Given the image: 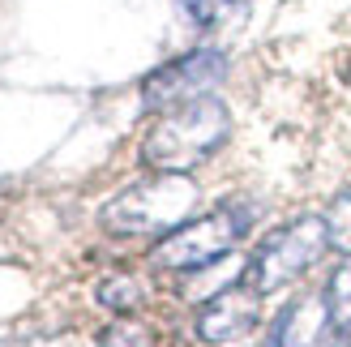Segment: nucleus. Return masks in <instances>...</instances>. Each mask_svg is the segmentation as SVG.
<instances>
[{
	"label": "nucleus",
	"mask_w": 351,
	"mask_h": 347,
	"mask_svg": "<svg viewBox=\"0 0 351 347\" xmlns=\"http://www.w3.org/2000/svg\"><path fill=\"white\" fill-rule=\"evenodd\" d=\"M326 304H330V322L339 335H351V257L330 270L326 279Z\"/></svg>",
	"instance_id": "1a4fd4ad"
},
{
	"label": "nucleus",
	"mask_w": 351,
	"mask_h": 347,
	"mask_svg": "<svg viewBox=\"0 0 351 347\" xmlns=\"http://www.w3.org/2000/svg\"><path fill=\"white\" fill-rule=\"evenodd\" d=\"M99 347H154V331L146 322L120 318V322H112L108 331L99 335Z\"/></svg>",
	"instance_id": "9b49d317"
},
{
	"label": "nucleus",
	"mask_w": 351,
	"mask_h": 347,
	"mask_svg": "<svg viewBox=\"0 0 351 347\" xmlns=\"http://www.w3.org/2000/svg\"><path fill=\"white\" fill-rule=\"evenodd\" d=\"M95 296H99L103 309H116V313H133V309L150 296V287L137 279V274H125V270H120V274H108V279L99 283Z\"/></svg>",
	"instance_id": "6e6552de"
},
{
	"label": "nucleus",
	"mask_w": 351,
	"mask_h": 347,
	"mask_svg": "<svg viewBox=\"0 0 351 347\" xmlns=\"http://www.w3.org/2000/svg\"><path fill=\"white\" fill-rule=\"evenodd\" d=\"M210 5H223V0H210Z\"/></svg>",
	"instance_id": "ddd939ff"
},
{
	"label": "nucleus",
	"mask_w": 351,
	"mask_h": 347,
	"mask_svg": "<svg viewBox=\"0 0 351 347\" xmlns=\"http://www.w3.org/2000/svg\"><path fill=\"white\" fill-rule=\"evenodd\" d=\"M322 347H351V335H339V331H335V339L322 343Z\"/></svg>",
	"instance_id": "f8f14e48"
},
{
	"label": "nucleus",
	"mask_w": 351,
	"mask_h": 347,
	"mask_svg": "<svg viewBox=\"0 0 351 347\" xmlns=\"http://www.w3.org/2000/svg\"><path fill=\"white\" fill-rule=\"evenodd\" d=\"M197 184L184 171H159L142 184H129L103 206V228L116 236H167L184 228L189 215L197 211Z\"/></svg>",
	"instance_id": "f03ea898"
},
{
	"label": "nucleus",
	"mask_w": 351,
	"mask_h": 347,
	"mask_svg": "<svg viewBox=\"0 0 351 347\" xmlns=\"http://www.w3.org/2000/svg\"><path fill=\"white\" fill-rule=\"evenodd\" d=\"M261 326V291H253L249 283L244 287H227L210 300L202 313H197V339L210 347H232L253 339V331Z\"/></svg>",
	"instance_id": "423d86ee"
},
{
	"label": "nucleus",
	"mask_w": 351,
	"mask_h": 347,
	"mask_svg": "<svg viewBox=\"0 0 351 347\" xmlns=\"http://www.w3.org/2000/svg\"><path fill=\"white\" fill-rule=\"evenodd\" d=\"M227 133H232L227 103L215 95H202L159 116V125L142 142V159L154 171H189V167L206 163L227 142Z\"/></svg>",
	"instance_id": "f257e3e1"
},
{
	"label": "nucleus",
	"mask_w": 351,
	"mask_h": 347,
	"mask_svg": "<svg viewBox=\"0 0 351 347\" xmlns=\"http://www.w3.org/2000/svg\"><path fill=\"white\" fill-rule=\"evenodd\" d=\"M326 249H330L326 215H300V219L283 223V228H274L257 245L249 270H244V283L261 291V296H274L287 283H295L300 274H308Z\"/></svg>",
	"instance_id": "7ed1b4c3"
},
{
	"label": "nucleus",
	"mask_w": 351,
	"mask_h": 347,
	"mask_svg": "<svg viewBox=\"0 0 351 347\" xmlns=\"http://www.w3.org/2000/svg\"><path fill=\"white\" fill-rule=\"evenodd\" d=\"M249 223H253L249 206H240V202L219 206L215 215L193 219V223H184V228L167 232L159 245H154L150 262L167 266V270H206V266H215L219 257H227L240 245L244 232H249Z\"/></svg>",
	"instance_id": "20e7f679"
},
{
	"label": "nucleus",
	"mask_w": 351,
	"mask_h": 347,
	"mask_svg": "<svg viewBox=\"0 0 351 347\" xmlns=\"http://www.w3.org/2000/svg\"><path fill=\"white\" fill-rule=\"evenodd\" d=\"M326 232H330V249H339L343 257H351V184L330 202L326 211Z\"/></svg>",
	"instance_id": "9d476101"
},
{
	"label": "nucleus",
	"mask_w": 351,
	"mask_h": 347,
	"mask_svg": "<svg viewBox=\"0 0 351 347\" xmlns=\"http://www.w3.org/2000/svg\"><path fill=\"white\" fill-rule=\"evenodd\" d=\"M330 331H335V322H330L326 291H304L278 309V318L266 331V347H322Z\"/></svg>",
	"instance_id": "0eeeda50"
},
{
	"label": "nucleus",
	"mask_w": 351,
	"mask_h": 347,
	"mask_svg": "<svg viewBox=\"0 0 351 347\" xmlns=\"http://www.w3.org/2000/svg\"><path fill=\"white\" fill-rule=\"evenodd\" d=\"M223 73H227L223 51L197 47V51H189V56L163 64L159 73H150L146 86H142V99H146L150 112H171V108H180V103H189V99L210 95L223 82Z\"/></svg>",
	"instance_id": "39448f33"
}]
</instances>
